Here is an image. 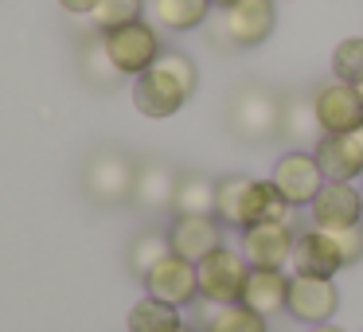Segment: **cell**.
<instances>
[{
  "mask_svg": "<svg viewBox=\"0 0 363 332\" xmlns=\"http://www.w3.org/2000/svg\"><path fill=\"white\" fill-rule=\"evenodd\" d=\"M199 87V71L191 63V55L184 51H160V59L145 74H137L133 82V106L145 118H172L191 102Z\"/></svg>",
  "mask_w": 363,
  "mask_h": 332,
  "instance_id": "6da1fadb",
  "label": "cell"
},
{
  "mask_svg": "<svg viewBox=\"0 0 363 332\" xmlns=\"http://www.w3.org/2000/svg\"><path fill=\"white\" fill-rule=\"evenodd\" d=\"M313 157L320 165L324 180H363V149L355 133H320V141L313 145Z\"/></svg>",
  "mask_w": 363,
  "mask_h": 332,
  "instance_id": "2e32d148",
  "label": "cell"
},
{
  "mask_svg": "<svg viewBox=\"0 0 363 332\" xmlns=\"http://www.w3.org/2000/svg\"><path fill=\"white\" fill-rule=\"evenodd\" d=\"M336 243H340V254H344V266L352 270L355 262H363V223L347 231H336Z\"/></svg>",
  "mask_w": 363,
  "mask_h": 332,
  "instance_id": "83f0119b",
  "label": "cell"
},
{
  "mask_svg": "<svg viewBox=\"0 0 363 332\" xmlns=\"http://www.w3.org/2000/svg\"><path fill=\"white\" fill-rule=\"evenodd\" d=\"M359 94H363V82H359Z\"/></svg>",
  "mask_w": 363,
  "mask_h": 332,
  "instance_id": "836d02e7",
  "label": "cell"
},
{
  "mask_svg": "<svg viewBox=\"0 0 363 332\" xmlns=\"http://www.w3.org/2000/svg\"><path fill=\"white\" fill-rule=\"evenodd\" d=\"M176 332H203V328H191V324H180Z\"/></svg>",
  "mask_w": 363,
  "mask_h": 332,
  "instance_id": "1f68e13d",
  "label": "cell"
},
{
  "mask_svg": "<svg viewBox=\"0 0 363 332\" xmlns=\"http://www.w3.org/2000/svg\"><path fill=\"white\" fill-rule=\"evenodd\" d=\"M106 40V51H110L113 67H118L121 74H145L152 63L160 59V35L152 24H145V20H133V24H121L113 28V32H102Z\"/></svg>",
  "mask_w": 363,
  "mask_h": 332,
  "instance_id": "52a82bcc",
  "label": "cell"
},
{
  "mask_svg": "<svg viewBox=\"0 0 363 332\" xmlns=\"http://www.w3.org/2000/svg\"><path fill=\"white\" fill-rule=\"evenodd\" d=\"M242 305H250L262 316L285 313V305H289V274L277 266H254L242 293Z\"/></svg>",
  "mask_w": 363,
  "mask_h": 332,
  "instance_id": "e0dca14e",
  "label": "cell"
},
{
  "mask_svg": "<svg viewBox=\"0 0 363 332\" xmlns=\"http://www.w3.org/2000/svg\"><path fill=\"white\" fill-rule=\"evenodd\" d=\"M230 126H235V133L250 137V141L274 137L281 129V102L262 87L238 90L235 102H230Z\"/></svg>",
  "mask_w": 363,
  "mask_h": 332,
  "instance_id": "5bb4252c",
  "label": "cell"
},
{
  "mask_svg": "<svg viewBox=\"0 0 363 332\" xmlns=\"http://www.w3.org/2000/svg\"><path fill=\"white\" fill-rule=\"evenodd\" d=\"M359 192H363V188H359Z\"/></svg>",
  "mask_w": 363,
  "mask_h": 332,
  "instance_id": "e575fe53",
  "label": "cell"
},
{
  "mask_svg": "<svg viewBox=\"0 0 363 332\" xmlns=\"http://www.w3.org/2000/svg\"><path fill=\"white\" fill-rule=\"evenodd\" d=\"M211 0H152V20L168 32H191L211 20Z\"/></svg>",
  "mask_w": 363,
  "mask_h": 332,
  "instance_id": "ffe728a7",
  "label": "cell"
},
{
  "mask_svg": "<svg viewBox=\"0 0 363 332\" xmlns=\"http://www.w3.org/2000/svg\"><path fill=\"white\" fill-rule=\"evenodd\" d=\"M269 184L277 188V196L293 207V211H305L316 199V192L324 188V172L316 165L313 149H289L277 157L274 172H269Z\"/></svg>",
  "mask_w": 363,
  "mask_h": 332,
  "instance_id": "8992f818",
  "label": "cell"
},
{
  "mask_svg": "<svg viewBox=\"0 0 363 332\" xmlns=\"http://www.w3.org/2000/svg\"><path fill=\"white\" fill-rule=\"evenodd\" d=\"M82 74H86V82H94V87H102V90H110L113 82L121 79V71L113 67L110 51H106L102 32L86 35V43H82Z\"/></svg>",
  "mask_w": 363,
  "mask_h": 332,
  "instance_id": "cb8c5ba5",
  "label": "cell"
},
{
  "mask_svg": "<svg viewBox=\"0 0 363 332\" xmlns=\"http://www.w3.org/2000/svg\"><path fill=\"white\" fill-rule=\"evenodd\" d=\"M340 309V289L332 277H305V274H293L289 277V305L285 313L293 316L297 324H324L332 321Z\"/></svg>",
  "mask_w": 363,
  "mask_h": 332,
  "instance_id": "8fae6325",
  "label": "cell"
},
{
  "mask_svg": "<svg viewBox=\"0 0 363 332\" xmlns=\"http://www.w3.org/2000/svg\"><path fill=\"white\" fill-rule=\"evenodd\" d=\"M305 215H308V227L332 231V235L347 231L355 223H363V192L355 184H344V180H324V188L305 207Z\"/></svg>",
  "mask_w": 363,
  "mask_h": 332,
  "instance_id": "9c48e42d",
  "label": "cell"
},
{
  "mask_svg": "<svg viewBox=\"0 0 363 332\" xmlns=\"http://www.w3.org/2000/svg\"><path fill=\"white\" fill-rule=\"evenodd\" d=\"M168 254H172L168 235H160V231H145V235H137L133 246H129V270L145 282V274H149L160 258H168Z\"/></svg>",
  "mask_w": 363,
  "mask_h": 332,
  "instance_id": "d4e9b609",
  "label": "cell"
},
{
  "mask_svg": "<svg viewBox=\"0 0 363 332\" xmlns=\"http://www.w3.org/2000/svg\"><path fill=\"white\" fill-rule=\"evenodd\" d=\"M215 184L219 180H211L203 172H180L172 211L176 215H215Z\"/></svg>",
  "mask_w": 363,
  "mask_h": 332,
  "instance_id": "44dd1931",
  "label": "cell"
},
{
  "mask_svg": "<svg viewBox=\"0 0 363 332\" xmlns=\"http://www.w3.org/2000/svg\"><path fill=\"white\" fill-rule=\"evenodd\" d=\"M250 262H246L242 250L223 243L215 254H207L196 266L199 274V301H211V305H235L242 301L246 282H250Z\"/></svg>",
  "mask_w": 363,
  "mask_h": 332,
  "instance_id": "5b68a950",
  "label": "cell"
},
{
  "mask_svg": "<svg viewBox=\"0 0 363 332\" xmlns=\"http://www.w3.org/2000/svg\"><path fill=\"white\" fill-rule=\"evenodd\" d=\"M332 79L352 82V87L363 82V35H347V40L336 43V51H332Z\"/></svg>",
  "mask_w": 363,
  "mask_h": 332,
  "instance_id": "484cf974",
  "label": "cell"
},
{
  "mask_svg": "<svg viewBox=\"0 0 363 332\" xmlns=\"http://www.w3.org/2000/svg\"><path fill=\"white\" fill-rule=\"evenodd\" d=\"M59 4H63L71 16H90V12L98 9V0H59Z\"/></svg>",
  "mask_w": 363,
  "mask_h": 332,
  "instance_id": "f1b7e54d",
  "label": "cell"
},
{
  "mask_svg": "<svg viewBox=\"0 0 363 332\" xmlns=\"http://www.w3.org/2000/svg\"><path fill=\"white\" fill-rule=\"evenodd\" d=\"M145 289H149V297L168 301V305H176V309L196 305V301H199L196 262L180 258V254H168V258H160L157 266L145 274Z\"/></svg>",
  "mask_w": 363,
  "mask_h": 332,
  "instance_id": "4fadbf2b",
  "label": "cell"
},
{
  "mask_svg": "<svg viewBox=\"0 0 363 332\" xmlns=\"http://www.w3.org/2000/svg\"><path fill=\"white\" fill-rule=\"evenodd\" d=\"M313 110L320 121V133H355L363 126V94L352 82L332 79L313 94Z\"/></svg>",
  "mask_w": 363,
  "mask_h": 332,
  "instance_id": "30bf717a",
  "label": "cell"
},
{
  "mask_svg": "<svg viewBox=\"0 0 363 332\" xmlns=\"http://www.w3.org/2000/svg\"><path fill=\"white\" fill-rule=\"evenodd\" d=\"M168 243H172V254L199 266L207 254L223 246V223L219 215H176L168 227Z\"/></svg>",
  "mask_w": 363,
  "mask_h": 332,
  "instance_id": "9a60e30c",
  "label": "cell"
},
{
  "mask_svg": "<svg viewBox=\"0 0 363 332\" xmlns=\"http://www.w3.org/2000/svg\"><path fill=\"white\" fill-rule=\"evenodd\" d=\"M176 180L180 176L164 165V160H145L137 165V184H133V204L141 211H164L172 207V196H176Z\"/></svg>",
  "mask_w": 363,
  "mask_h": 332,
  "instance_id": "ac0fdd59",
  "label": "cell"
},
{
  "mask_svg": "<svg viewBox=\"0 0 363 332\" xmlns=\"http://www.w3.org/2000/svg\"><path fill=\"white\" fill-rule=\"evenodd\" d=\"M141 12H145L141 0H98V9L90 12V24H94L98 32H113V28H121V24L141 20Z\"/></svg>",
  "mask_w": 363,
  "mask_h": 332,
  "instance_id": "4316f807",
  "label": "cell"
},
{
  "mask_svg": "<svg viewBox=\"0 0 363 332\" xmlns=\"http://www.w3.org/2000/svg\"><path fill=\"white\" fill-rule=\"evenodd\" d=\"M180 324V309L157 297H141L129 309V332H176Z\"/></svg>",
  "mask_w": 363,
  "mask_h": 332,
  "instance_id": "603a6c76",
  "label": "cell"
},
{
  "mask_svg": "<svg viewBox=\"0 0 363 332\" xmlns=\"http://www.w3.org/2000/svg\"><path fill=\"white\" fill-rule=\"evenodd\" d=\"M215 9H227V4H235V0H211Z\"/></svg>",
  "mask_w": 363,
  "mask_h": 332,
  "instance_id": "4dcf8cb0",
  "label": "cell"
},
{
  "mask_svg": "<svg viewBox=\"0 0 363 332\" xmlns=\"http://www.w3.org/2000/svg\"><path fill=\"white\" fill-rule=\"evenodd\" d=\"M281 133L297 145H316L320 141V121L313 110V94H293L281 102Z\"/></svg>",
  "mask_w": 363,
  "mask_h": 332,
  "instance_id": "7402d4cb",
  "label": "cell"
},
{
  "mask_svg": "<svg viewBox=\"0 0 363 332\" xmlns=\"http://www.w3.org/2000/svg\"><path fill=\"white\" fill-rule=\"evenodd\" d=\"M199 321H203V332H269V316L254 313L242 301H235V305L199 301Z\"/></svg>",
  "mask_w": 363,
  "mask_h": 332,
  "instance_id": "d6986e66",
  "label": "cell"
},
{
  "mask_svg": "<svg viewBox=\"0 0 363 332\" xmlns=\"http://www.w3.org/2000/svg\"><path fill=\"white\" fill-rule=\"evenodd\" d=\"M293 243H297V223L293 219H262L254 227L238 231V250L250 266H289Z\"/></svg>",
  "mask_w": 363,
  "mask_h": 332,
  "instance_id": "ba28073f",
  "label": "cell"
},
{
  "mask_svg": "<svg viewBox=\"0 0 363 332\" xmlns=\"http://www.w3.org/2000/svg\"><path fill=\"white\" fill-rule=\"evenodd\" d=\"M277 9L274 0H235L227 9H219V16L211 20V40L223 48H262L274 35Z\"/></svg>",
  "mask_w": 363,
  "mask_h": 332,
  "instance_id": "3957f363",
  "label": "cell"
},
{
  "mask_svg": "<svg viewBox=\"0 0 363 332\" xmlns=\"http://www.w3.org/2000/svg\"><path fill=\"white\" fill-rule=\"evenodd\" d=\"M305 332H344L340 324H332V321H324V324H308Z\"/></svg>",
  "mask_w": 363,
  "mask_h": 332,
  "instance_id": "f546056e",
  "label": "cell"
},
{
  "mask_svg": "<svg viewBox=\"0 0 363 332\" xmlns=\"http://www.w3.org/2000/svg\"><path fill=\"white\" fill-rule=\"evenodd\" d=\"M133 184H137V165L113 145L94 149L82 165V192L102 207H118L125 199H133Z\"/></svg>",
  "mask_w": 363,
  "mask_h": 332,
  "instance_id": "277c9868",
  "label": "cell"
},
{
  "mask_svg": "<svg viewBox=\"0 0 363 332\" xmlns=\"http://www.w3.org/2000/svg\"><path fill=\"white\" fill-rule=\"evenodd\" d=\"M289 270L293 274H305V277H336L340 270H347L336 235L320 231V227L297 231V243H293V254H289Z\"/></svg>",
  "mask_w": 363,
  "mask_h": 332,
  "instance_id": "7c38bea8",
  "label": "cell"
},
{
  "mask_svg": "<svg viewBox=\"0 0 363 332\" xmlns=\"http://www.w3.org/2000/svg\"><path fill=\"white\" fill-rule=\"evenodd\" d=\"M355 141H359V149H363V126H359V129H355Z\"/></svg>",
  "mask_w": 363,
  "mask_h": 332,
  "instance_id": "d6a6232c",
  "label": "cell"
},
{
  "mask_svg": "<svg viewBox=\"0 0 363 332\" xmlns=\"http://www.w3.org/2000/svg\"><path fill=\"white\" fill-rule=\"evenodd\" d=\"M215 215L219 223L235 231H246L262 219H293V207L277 196L269 180H254V176H223L215 184Z\"/></svg>",
  "mask_w": 363,
  "mask_h": 332,
  "instance_id": "7a4b0ae2",
  "label": "cell"
}]
</instances>
